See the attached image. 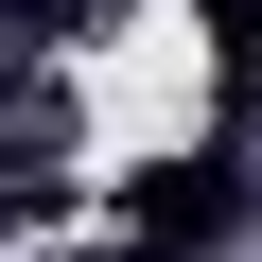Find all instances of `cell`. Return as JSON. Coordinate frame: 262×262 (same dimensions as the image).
Segmentation results:
<instances>
[{
	"instance_id": "2",
	"label": "cell",
	"mask_w": 262,
	"mask_h": 262,
	"mask_svg": "<svg viewBox=\"0 0 262 262\" xmlns=\"http://www.w3.org/2000/svg\"><path fill=\"white\" fill-rule=\"evenodd\" d=\"M53 158H70V105H53V88H0V210H35Z\"/></svg>"
},
{
	"instance_id": "1",
	"label": "cell",
	"mask_w": 262,
	"mask_h": 262,
	"mask_svg": "<svg viewBox=\"0 0 262 262\" xmlns=\"http://www.w3.org/2000/svg\"><path fill=\"white\" fill-rule=\"evenodd\" d=\"M245 227V158H158L140 192H122V245L140 262H175V245H227Z\"/></svg>"
}]
</instances>
